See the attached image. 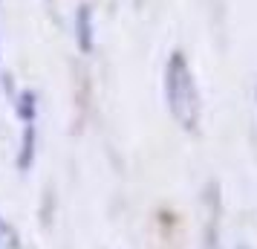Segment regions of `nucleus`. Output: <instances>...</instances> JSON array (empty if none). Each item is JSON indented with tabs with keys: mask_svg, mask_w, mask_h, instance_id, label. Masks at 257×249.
<instances>
[{
	"mask_svg": "<svg viewBox=\"0 0 257 249\" xmlns=\"http://www.w3.org/2000/svg\"><path fill=\"white\" fill-rule=\"evenodd\" d=\"M78 41H81L84 52L93 49V15H90V6H81V12H78Z\"/></svg>",
	"mask_w": 257,
	"mask_h": 249,
	"instance_id": "2",
	"label": "nucleus"
},
{
	"mask_svg": "<svg viewBox=\"0 0 257 249\" xmlns=\"http://www.w3.org/2000/svg\"><path fill=\"white\" fill-rule=\"evenodd\" d=\"M237 249H251V246H248V243H240V246H237Z\"/></svg>",
	"mask_w": 257,
	"mask_h": 249,
	"instance_id": "3",
	"label": "nucleus"
},
{
	"mask_svg": "<svg viewBox=\"0 0 257 249\" xmlns=\"http://www.w3.org/2000/svg\"><path fill=\"white\" fill-rule=\"evenodd\" d=\"M165 99H168V110L171 116L182 125V128H194L197 122V84H194V72L191 64L185 61L182 52H174L165 67Z\"/></svg>",
	"mask_w": 257,
	"mask_h": 249,
	"instance_id": "1",
	"label": "nucleus"
}]
</instances>
